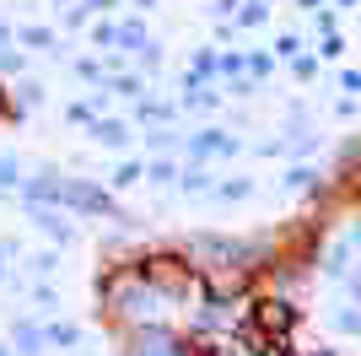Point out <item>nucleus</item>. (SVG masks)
Returning a JSON list of instances; mask_svg holds the SVG:
<instances>
[{"label": "nucleus", "mask_w": 361, "mask_h": 356, "mask_svg": "<svg viewBox=\"0 0 361 356\" xmlns=\"http://www.w3.org/2000/svg\"><path fill=\"white\" fill-rule=\"evenodd\" d=\"M97 141H103V146H124L130 135H124V124H97Z\"/></svg>", "instance_id": "2"}, {"label": "nucleus", "mask_w": 361, "mask_h": 356, "mask_svg": "<svg viewBox=\"0 0 361 356\" xmlns=\"http://www.w3.org/2000/svg\"><path fill=\"white\" fill-rule=\"evenodd\" d=\"M146 356H173V345H167V340L162 345H146Z\"/></svg>", "instance_id": "3"}, {"label": "nucleus", "mask_w": 361, "mask_h": 356, "mask_svg": "<svg viewBox=\"0 0 361 356\" xmlns=\"http://www.w3.org/2000/svg\"><path fill=\"white\" fill-rule=\"evenodd\" d=\"M254 324L264 329V335H286V329L297 324V308H291V302H281V297H264V302L254 308Z\"/></svg>", "instance_id": "1"}]
</instances>
